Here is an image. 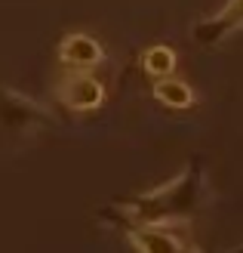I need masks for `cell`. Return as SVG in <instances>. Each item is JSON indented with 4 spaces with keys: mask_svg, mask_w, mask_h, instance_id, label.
Here are the masks:
<instances>
[{
    "mask_svg": "<svg viewBox=\"0 0 243 253\" xmlns=\"http://www.w3.org/2000/svg\"><path fill=\"white\" fill-rule=\"evenodd\" d=\"M188 219L182 222H148L126 225V238L139 253H200L191 247Z\"/></svg>",
    "mask_w": 243,
    "mask_h": 253,
    "instance_id": "obj_1",
    "label": "cell"
},
{
    "mask_svg": "<svg viewBox=\"0 0 243 253\" xmlns=\"http://www.w3.org/2000/svg\"><path fill=\"white\" fill-rule=\"evenodd\" d=\"M59 99L74 111H96L105 102V84L89 71H74L59 84Z\"/></svg>",
    "mask_w": 243,
    "mask_h": 253,
    "instance_id": "obj_2",
    "label": "cell"
},
{
    "mask_svg": "<svg viewBox=\"0 0 243 253\" xmlns=\"http://www.w3.org/2000/svg\"><path fill=\"white\" fill-rule=\"evenodd\" d=\"M59 59L74 71H86V68L102 65L105 49H102L89 34H68L65 41L59 43Z\"/></svg>",
    "mask_w": 243,
    "mask_h": 253,
    "instance_id": "obj_3",
    "label": "cell"
},
{
    "mask_svg": "<svg viewBox=\"0 0 243 253\" xmlns=\"http://www.w3.org/2000/svg\"><path fill=\"white\" fill-rule=\"evenodd\" d=\"M237 28H243V0H228L215 19L197 25V41L215 43V41H222V37H228Z\"/></svg>",
    "mask_w": 243,
    "mask_h": 253,
    "instance_id": "obj_4",
    "label": "cell"
},
{
    "mask_svg": "<svg viewBox=\"0 0 243 253\" xmlns=\"http://www.w3.org/2000/svg\"><path fill=\"white\" fill-rule=\"evenodd\" d=\"M154 99L163 102L166 108H191L194 105V93H191V86L178 78H163L154 84Z\"/></svg>",
    "mask_w": 243,
    "mask_h": 253,
    "instance_id": "obj_5",
    "label": "cell"
},
{
    "mask_svg": "<svg viewBox=\"0 0 243 253\" xmlns=\"http://www.w3.org/2000/svg\"><path fill=\"white\" fill-rule=\"evenodd\" d=\"M142 68L151 74V78H157V81H163V78H173V71H175V53L170 46H151V49H145L142 53Z\"/></svg>",
    "mask_w": 243,
    "mask_h": 253,
    "instance_id": "obj_6",
    "label": "cell"
},
{
    "mask_svg": "<svg viewBox=\"0 0 243 253\" xmlns=\"http://www.w3.org/2000/svg\"><path fill=\"white\" fill-rule=\"evenodd\" d=\"M237 253H243V250H237Z\"/></svg>",
    "mask_w": 243,
    "mask_h": 253,
    "instance_id": "obj_7",
    "label": "cell"
}]
</instances>
